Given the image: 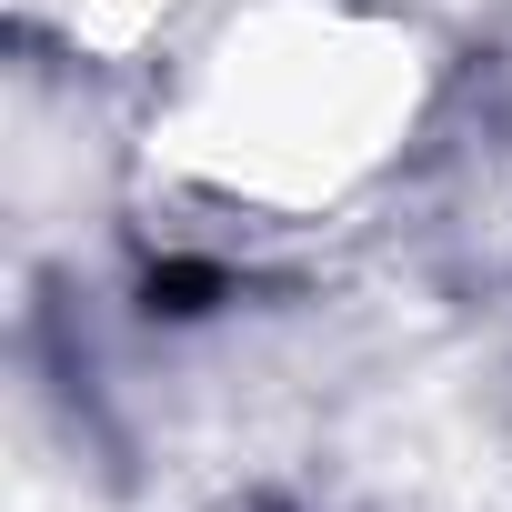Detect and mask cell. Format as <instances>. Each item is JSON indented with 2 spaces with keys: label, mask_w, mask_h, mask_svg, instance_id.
Returning a JSON list of instances; mask_svg holds the SVG:
<instances>
[{
  "label": "cell",
  "mask_w": 512,
  "mask_h": 512,
  "mask_svg": "<svg viewBox=\"0 0 512 512\" xmlns=\"http://www.w3.org/2000/svg\"><path fill=\"white\" fill-rule=\"evenodd\" d=\"M221 292H231V282H221L211 262H161V272L141 282V302H151V312H171V322H191V312H211Z\"/></svg>",
  "instance_id": "cell-1"
}]
</instances>
